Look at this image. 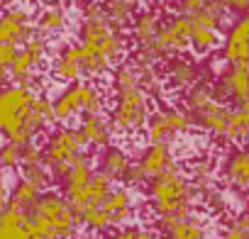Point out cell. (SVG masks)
<instances>
[{
    "mask_svg": "<svg viewBox=\"0 0 249 239\" xmlns=\"http://www.w3.org/2000/svg\"><path fill=\"white\" fill-rule=\"evenodd\" d=\"M147 183H149V198H152L149 207L157 217H186L191 212L193 190L183 169H178L176 164H169L161 173L152 176Z\"/></svg>",
    "mask_w": 249,
    "mask_h": 239,
    "instance_id": "cell-1",
    "label": "cell"
},
{
    "mask_svg": "<svg viewBox=\"0 0 249 239\" xmlns=\"http://www.w3.org/2000/svg\"><path fill=\"white\" fill-rule=\"evenodd\" d=\"M152 105L149 95L142 88H127V90H117V102L112 107L110 117V135L115 137H132L140 130H144L147 120H149Z\"/></svg>",
    "mask_w": 249,
    "mask_h": 239,
    "instance_id": "cell-2",
    "label": "cell"
},
{
    "mask_svg": "<svg viewBox=\"0 0 249 239\" xmlns=\"http://www.w3.org/2000/svg\"><path fill=\"white\" fill-rule=\"evenodd\" d=\"M105 100L103 93L88 83V81H73L54 102H52V115L56 122H66V120L81 115V112H103Z\"/></svg>",
    "mask_w": 249,
    "mask_h": 239,
    "instance_id": "cell-3",
    "label": "cell"
},
{
    "mask_svg": "<svg viewBox=\"0 0 249 239\" xmlns=\"http://www.w3.org/2000/svg\"><path fill=\"white\" fill-rule=\"evenodd\" d=\"M78 152H81V147L73 139V130L71 127H59L47 137V147L42 149L44 166L52 171L54 178H64Z\"/></svg>",
    "mask_w": 249,
    "mask_h": 239,
    "instance_id": "cell-4",
    "label": "cell"
},
{
    "mask_svg": "<svg viewBox=\"0 0 249 239\" xmlns=\"http://www.w3.org/2000/svg\"><path fill=\"white\" fill-rule=\"evenodd\" d=\"M154 229L161 232L166 239H208L205 220L193 210L186 217H157Z\"/></svg>",
    "mask_w": 249,
    "mask_h": 239,
    "instance_id": "cell-5",
    "label": "cell"
},
{
    "mask_svg": "<svg viewBox=\"0 0 249 239\" xmlns=\"http://www.w3.org/2000/svg\"><path fill=\"white\" fill-rule=\"evenodd\" d=\"M222 61L225 64H242L249 61V20L239 17L227 37H225V47H222Z\"/></svg>",
    "mask_w": 249,
    "mask_h": 239,
    "instance_id": "cell-6",
    "label": "cell"
},
{
    "mask_svg": "<svg viewBox=\"0 0 249 239\" xmlns=\"http://www.w3.org/2000/svg\"><path fill=\"white\" fill-rule=\"evenodd\" d=\"M164 61H166L164 76H166V81H169L176 90H188L191 85H196V83L200 81V71H198V66H196L191 59H186V56H181V54H171V56H166Z\"/></svg>",
    "mask_w": 249,
    "mask_h": 239,
    "instance_id": "cell-7",
    "label": "cell"
},
{
    "mask_svg": "<svg viewBox=\"0 0 249 239\" xmlns=\"http://www.w3.org/2000/svg\"><path fill=\"white\" fill-rule=\"evenodd\" d=\"M30 34H32L30 13L25 8H10L8 13L0 15V42H10L20 47Z\"/></svg>",
    "mask_w": 249,
    "mask_h": 239,
    "instance_id": "cell-8",
    "label": "cell"
},
{
    "mask_svg": "<svg viewBox=\"0 0 249 239\" xmlns=\"http://www.w3.org/2000/svg\"><path fill=\"white\" fill-rule=\"evenodd\" d=\"M220 81L225 83V88L230 90V100L237 107H249V81H247V61L242 64H230Z\"/></svg>",
    "mask_w": 249,
    "mask_h": 239,
    "instance_id": "cell-9",
    "label": "cell"
},
{
    "mask_svg": "<svg viewBox=\"0 0 249 239\" xmlns=\"http://www.w3.org/2000/svg\"><path fill=\"white\" fill-rule=\"evenodd\" d=\"M52 76L64 81V83H73L83 76V68H81V54H78V47L76 44H69L59 51V56L54 59L52 64Z\"/></svg>",
    "mask_w": 249,
    "mask_h": 239,
    "instance_id": "cell-10",
    "label": "cell"
},
{
    "mask_svg": "<svg viewBox=\"0 0 249 239\" xmlns=\"http://www.w3.org/2000/svg\"><path fill=\"white\" fill-rule=\"evenodd\" d=\"M107 212H110V220H112V227H120L124 224L132 215H135V207H132V193L127 188H115L107 193V198L103 200V205Z\"/></svg>",
    "mask_w": 249,
    "mask_h": 239,
    "instance_id": "cell-11",
    "label": "cell"
},
{
    "mask_svg": "<svg viewBox=\"0 0 249 239\" xmlns=\"http://www.w3.org/2000/svg\"><path fill=\"white\" fill-rule=\"evenodd\" d=\"M81 132L86 135L88 144L95 149H105L112 142L110 135V125L103 117V112H83V122H81Z\"/></svg>",
    "mask_w": 249,
    "mask_h": 239,
    "instance_id": "cell-12",
    "label": "cell"
},
{
    "mask_svg": "<svg viewBox=\"0 0 249 239\" xmlns=\"http://www.w3.org/2000/svg\"><path fill=\"white\" fill-rule=\"evenodd\" d=\"M137 164H140V169L144 171V176L149 181L152 176L161 173L169 164H174L171 147L169 144H147V149H144V154H142V159Z\"/></svg>",
    "mask_w": 249,
    "mask_h": 239,
    "instance_id": "cell-13",
    "label": "cell"
},
{
    "mask_svg": "<svg viewBox=\"0 0 249 239\" xmlns=\"http://www.w3.org/2000/svg\"><path fill=\"white\" fill-rule=\"evenodd\" d=\"M225 181H230V186H234L239 193H244L249 188V156L244 149H237L227 164H225Z\"/></svg>",
    "mask_w": 249,
    "mask_h": 239,
    "instance_id": "cell-14",
    "label": "cell"
},
{
    "mask_svg": "<svg viewBox=\"0 0 249 239\" xmlns=\"http://www.w3.org/2000/svg\"><path fill=\"white\" fill-rule=\"evenodd\" d=\"M144 132H147V139L149 144H174L176 142V132L171 130V125L166 122V117H164V110H152L149 112V120H147V125H144Z\"/></svg>",
    "mask_w": 249,
    "mask_h": 239,
    "instance_id": "cell-15",
    "label": "cell"
},
{
    "mask_svg": "<svg viewBox=\"0 0 249 239\" xmlns=\"http://www.w3.org/2000/svg\"><path fill=\"white\" fill-rule=\"evenodd\" d=\"M130 164H132V159H130L127 152L107 144L105 152H103V159H100V171L105 176H110L112 181H122V176H124V171H127Z\"/></svg>",
    "mask_w": 249,
    "mask_h": 239,
    "instance_id": "cell-16",
    "label": "cell"
},
{
    "mask_svg": "<svg viewBox=\"0 0 249 239\" xmlns=\"http://www.w3.org/2000/svg\"><path fill=\"white\" fill-rule=\"evenodd\" d=\"M132 17H135V22H132V37H135L137 44L149 42L157 34V30L161 27V20H159V13L157 10H142V13L132 15Z\"/></svg>",
    "mask_w": 249,
    "mask_h": 239,
    "instance_id": "cell-17",
    "label": "cell"
},
{
    "mask_svg": "<svg viewBox=\"0 0 249 239\" xmlns=\"http://www.w3.org/2000/svg\"><path fill=\"white\" fill-rule=\"evenodd\" d=\"M220 30H210V27H203V25H193L191 27V37H188V47L198 54H208L213 49L220 47Z\"/></svg>",
    "mask_w": 249,
    "mask_h": 239,
    "instance_id": "cell-18",
    "label": "cell"
},
{
    "mask_svg": "<svg viewBox=\"0 0 249 239\" xmlns=\"http://www.w3.org/2000/svg\"><path fill=\"white\" fill-rule=\"evenodd\" d=\"M249 132V107H230L227 112V127H225V137L230 142H242Z\"/></svg>",
    "mask_w": 249,
    "mask_h": 239,
    "instance_id": "cell-19",
    "label": "cell"
},
{
    "mask_svg": "<svg viewBox=\"0 0 249 239\" xmlns=\"http://www.w3.org/2000/svg\"><path fill=\"white\" fill-rule=\"evenodd\" d=\"M66 27V13L61 5H47L39 17H37V30L39 34H56Z\"/></svg>",
    "mask_w": 249,
    "mask_h": 239,
    "instance_id": "cell-20",
    "label": "cell"
},
{
    "mask_svg": "<svg viewBox=\"0 0 249 239\" xmlns=\"http://www.w3.org/2000/svg\"><path fill=\"white\" fill-rule=\"evenodd\" d=\"M20 178L30 181L37 190H49L54 176L44 164H20Z\"/></svg>",
    "mask_w": 249,
    "mask_h": 239,
    "instance_id": "cell-21",
    "label": "cell"
},
{
    "mask_svg": "<svg viewBox=\"0 0 249 239\" xmlns=\"http://www.w3.org/2000/svg\"><path fill=\"white\" fill-rule=\"evenodd\" d=\"M39 193H42V190H37L30 181L20 178V181H18V186H15V190H13V198H10L5 205L18 207V210H27V207H32V205H35V200L39 198Z\"/></svg>",
    "mask_w": 249,
    "mask_h": 239,
    "instance_id": "cell-22",
    "label": "cell"
},
{
    "mask_svg": "<svg viewBox=\"0 0 249 239\" xmlns=\"http://www.w3.org/2000/svg\"><path fill=\"white\" fill-rule=\"evenodd\" d=\"M115 90H127V88H140V71L132 61H120L112 76Z\"/></svg>",
    "mask_w": 249,
    "mask_h": 239,
    "instance_id": "cell-23",
    "label": "cell"
},
{
    "mask_svg": "<svg viewBox=\"0 0 249 239\" xmlns=\"http://www.w3.org/2000/svg\"><path fill=\"white\" fill-rule=\"evenodd\" d=\"M81 224L86 227V229H90V232H107L110 227H112V220H110V212L105 210V207H88V210H83V215H81Z\"/></svg>",
    "mask_w": 249,
    "mask_h": 239,
    "instance_id": "cell-24",
    "label": "cell"
},
{
    "mask_svg": "<svg viewBox=\"0 0 249 239\" xmlns=\"http://www.w3.org/2000/svg\"><path fill=\"white\" fill-rule=\"evenodd\" d=\"M220 239H249V217H247V212H242L237 220H232Z\"/></svg>",
    "mask_w": 249,
    "mask_h": 239,
    "instance_id": "cell-25",
    "label": "cell"
},
{
    "mask_svg": "<svg viewBox=\"0 0 249 239\" xmlns=\"http://www.w3.org/2000/svg\"><path fill=\"white\" fill-rule=\"evenodd\" d=\"M0 164H3V169H18L20 166V147L13 142H5L0 147Z\"/></svg>",
    "mask_w": 249,
    "mask_h": 239,
    "instance_id": "cell-26",
    "label": "cell"
},
{
    "mask_svg": "<svg viewBox=\"0 0 249 239\" xmlns=\"http://www.w3.org/2000/svg\"><path fill=\"white\" fill-rule=\"evenodd\" d=\"M20 164H44L42 147H37L35 142L22 144V147H20Z\"/></svg>",
    "mask_w": 249,
    "mask_h": 239,
    "instance_id": "cell-27",
    "label": "cell"
},
{
    "mask_svg": "<svg viewBox=\"0 0 249 239\" xmlns=\"http://www.w3.org/2000/svg\"><path fill=\"white\" fill-rule=\"evenodd\" d=\"M122 183L124 186H132V188H142L147 183V176L140 169V164H130L127 166V171H124V176H122Z\"/></svg>",
    "mask_w": 249,
    "mask_h": 239,
    "instance_id": "cell-28",
    "label": "cell"
},
{
    "mask_svg": "<svg viewBox=\"0 0 249 239\" xmlns=\"http://www.w3.org/2000/svg\"><path fill=\"white\" fill-rule=\"evenodd\" d=\"M203 8H205V0H178V15H186V17H193Z\"/></svg>",
    "mask_w": 249,
    "mask_h": 239,
    "instance_id": "cell-29",
    "label": "cell"
},
{
    "mask_svg": "<svg viewBox=\"0 0 249 239\" xmlns=\"http://www.w3.org/2000/svg\"><path fill=\"white\" fill-rule=\"evenodd\" d=\"M18 54V44H10V42H0V64L3 66H10L13 59Z\"/></svg>",
    "mask_w": 249,
    "mask_h": 239,
    "instance_id": "cell-30",
    "label": "cell"
},
{
    "mask_svg": "<svg viewBox=\"0 0 249 239\" xmlns=\"http://www.w3.org/2000/svg\"><path fill=\"white\" fill-rule=\"evenodd\" d=\"M5 203H8V188H5V173L0 169V210L5 207Z\"/></svg>",
    "mask_w": 249,
    "mask_h": 239,
    "instance_id": "cell-31",
    "label": "cell"
},
{
    "mask_svg": "<svg viewBox=\"0 0 249 239\" xmlns=\"http://www.w3.org/2000/svg\"><path fill=\"white\" fill-rule=\"evenodd\" d=\"M8 76H10V73H8V66H3V64H0V83H3Z\"/></svg>",
    "mask_w": 249,
    "mask_h": 239,
    "instance_id": "cell-32",
    "label": "cell"
},
{
    "mask_svg": "<svg viewBox=\"0 0 249 239\" xmlns=\"http://www.w3.org/2000/svg\"><path fill=\"white\" fill-rule=\"evenodd\" d=\"M103 3H132V5H137L140 0H103Z\"/></svg>",
    "mask_w": 249,
    "mask_h": 239,
    "instance_id": "cell-33",
    "label": "cell"
},
{
    "mask_svg": "<svg viewBox=\"0 0 249 239\" xmlns=\"http://www.w3.org/2000/svg\"><path fill=\"white\" fill-rule=\"evenodd\" d=\"M0 169H3V164H0Z\"/></svg>",
    "mask_w": 249,
    "mask_h": 239,
    "instance_id": "cell-34",
    "label": "cell"
},
{
    "mask_svg": "<svg viewBox=\"0 0 249 239\" xmlns=\"http://www.w3.org/2000/svg\"><path fill=\"white\" fill-rule=\"evenodd\" d=\"M0 239H3V237H0Z\"/></svg>",
    "mask_w": 249,
    "mask_h": 239,
    "instance_id": "cell-35",
    "label": "cell"
}]
</instances>
